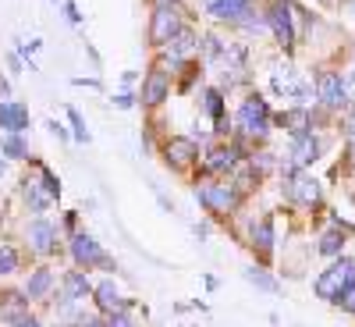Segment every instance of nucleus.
<instances>
[{
	"label": "nucleus",
	"mask_w": 355,
	"mask_h": 327,
	"mask_svg": "<svg viewBox=\"0 0 355 327\" xmlns=\"http://www.w3.org/2000/svg\"><path fill=\"white\" fill-rule=\"evenodd\" d=\"M28 125V110L21 103H0V128L4 132H21Z\"/></svg>",
	"instance_id": "nucleus-16"
},
{
	"label": "nucleus",
	"mask_w": 355,
	"mask_h": 327,
	"mask_svg": "<svg viewBox=\"0 0 355 327\" xmlns=\"http://www.w3.org/2000/svg\"><path fill=\"white\" fill-rule=\"evenodd\" d=\"M196 192H199L206 210H214V214H231L234 206H239V199H242L239 189H234L231 182H210V185H202Z\"/></svg>",
	"instance_id": "nucleus-2"
},
{
	"label": "nucleus",
	"mask_w": 355,
	"mask_h": 327,
	"mask_svg": "<svg viewBox=\"0 0 355 327\" xmlns=\"http://www.w3.org/2000/svg\"><path fill=\"white\" fill-rule=\"evenodd\" d=\"M53 235H57V231H53L46 221H33V224H28V242H33L36 253H53V249H57Z\"/></svg>",
	"instance_id": "nucleus-15"
},
{
	"label": "nucleus",
	"mask_w": 355,
	"mask_h": 327,
	"mask_svg": "<svg viewBox=\"0 0 355 327\" xmlns=\"http://www.w3.org/2000/svg\"><path fill=\"white\" fill-rule=\"evenodd\" d=\"M64 15H68V22H82V15H78V8L71 4V0H68V4H64Z\"/></svg>",
	"instance_id": "nucleus-30"
},
{
	"label": "nucleus",
	"mask_w": 355,
	"mask_h": 327,
	"mask_svg": "<svg viewBox=\"0 0 355 327\" xmlns=\"http://www.w3.org/2000/svg\"><path fill=\"white\" fill-rule=\"evenodd\" d=\"M4 171H8V164H4V160H0V178H4Z\"/></svg>",
	"instance_id": "nucleus-34"
},
{
	"label": "nucleus",
	"mask_w": 355,
	"mask_h": 327,
	"mask_svg": "<svg viewBox=\"0 0 355 327\" xmlns=\"http://www.w3.org/2000/svg\"><path fill=\"white\" fill-rule=\"evenodd\" d=\"M270 82H274V89H277L281 97H299V100H306V93H309V89H306L299 78H295V68H288V65L274 68Z\"/></svg>",
	"instance_id": "nucleus-10"
},
{
	"label": "nucleus",
	"mask_w": 355,
	"mask_h": 327,
	"mask_svg": "<svg viewBox=\"0 0 355 327\" xmlns=\"http://www.w3.org/2000/svg\"><path fill=\"white\" fill-rule=\"evenodd\" d=\"M348 93V85H345V78L338 75V72H323L320 78H316V97H320V103L323 107H345V97Z\"/></svg>",
	"instance_id": "nucleus-5"
},
{
	"label": "nucleus",
	"mask_w": 355,
	"mask_h": 327,
	"mask_svg": "<svg viewBox=\"0 0 355 327\" xmlns=\"http://www.w3.org/2000/svg\"><path fill=\"white\" fill-rule=\"evenodd\" d=\"M93 292V285H89V278L85 274H78V271H71V274H64V299H85V295Z\"/></svg>",
	"instance_id": "nucleus-19"
},
{
	"label": "nucleus",
	"mask_w": 355,
	"mask_h": 327,
	"mask_svg": "<svg viewBox=\"0 0 355 327\" xmlns=\"http://www.w3.org/2000/svg\"><path fill=\"white\" fill-rule=\"evenodd\" d=\"M291 15H295V8L288 4V0H274V4H270V11H266V22H270L274 36H277L284 47L295 40V25H291Z\"/></svg>",
	"instance_id": "nucleus-6"
},
{
	"label": "nucleus",
	"mask_w": 355,
	"mask_h": 327,
	"mask_svg": "<svg viewBox=\"0 0 355 327\" xmlns=\"http://www.w3.org/2000/svg\"><path fill=\"white\" fill-rule=\"evenodd\" d=\"M178 28H182V22H178V11H174V8H157V11H153V25H150V40H153L157 47H164V43H171V40L178 36Z\"/></svg>",
	"instance_id": "nucleus-7"
},
{
	"label": "nucleus",
	"mask_w": 355,
	"mask_h": 327,
	"mask_svg": "<svg viewBox=\"0 0 355 327\" xmlns=\"http://www.w3.org/2000/svg\"><path fill=\"white\" fill-rule=\"evenodd\" d=\"M15 327H40V320H33V317H18Z\"/></svg>",
	"instance_id": "nucleus-32"
},
{
	"label": "nucleus",
	"mask_w": 355,
	"mask_h": 327,
	"mask_svg": "<svg viewBox=\"0 0 355 327\" xmlns=\"http://www.w3.org/2000/svg\"><path fill=\"white\" fill-rule=\"evenodd\" d=\"M266 121H270V110H266V100H263V97H249V100L239 107V125H242L245 135L263 139V135H266Z\"/></svg>",
	"instance_id": "nucleus-3"
},
{
	"label": "nucleus",
	"mask_w": 355,
	"mask_h": 327,
	"mask_svg": "<svg viewBox=\"0 0 355 327\" xmlns=\"http://www.w3.org/2000/svg\"><path fill=\"white\" fill-rule=\"evenodd\" d=\"M206 110H210L214 117H220V93H217V89H210V93H206Z\"/></svg>",
	"instance_id": "nucleus-28"
},
{
	"label": "nucleus",
	"mask_w": 355,
	"mask_h": 327,
	"mask_svg": "<svg viewBox=\"0 0 355 327\" xmlns=\"http://www.w3.org/2000/svg\"><path fill=\"white\" fill-rule=\"evenodd\" d=\"M320 157V139H313V132H299L291 139V160L295 164H313Z\"/></svg>",
	"instance_id": "nucleus-11"
},
{
	"label": "nucleus",
	"mask_w": 355,
	"mask_h": 327,
	"mask_svg": "<svg viewBox=\"0 0 355 327\" xmlns=\"http://www.w3.org/2000/svg\"><path fill=\"white\" fill-rule=\"evenodd\" d=\"M277 125L288 128V132H309V114L306 110H288V114H277Z\"/></svg>",
	"instance_id": "nucleus-22"
},
{
	"label": "nucleus",
	"mask_w": 355,
	"mask_h": 327,
	"mask_svg": "<svg viewBox=\"0 0 355 327\" xmlns=\"http://www.w3.org/2000/svg\"><path fill=\"white\" fill-rule=\"evenodd\" d=\"M249 11V0H210V15L220 22H242Z\"/></svg>",
	"instance_id": "nucleus-14"
},
{
	"label": "nucleus",
	"mask_w": 355,
	"mask_h": 327,
	"mask_svg": "<svg viewBox=\"0 0 355 327\" xmlns=\"http://www.w3.org/2000/svg\"><path fill=\"white\" fill-rule=\"evenodd\" d=\"M114 103H117V107H135L132 93H121V97H114Z\"/></svg>",
	"instance_id": "nucleus-31"
},
{
	"label": "nucleus",
	"mask_w": 355,
	"mask_h": 327,
	"mask_svg": "<svg viewBox=\"0 0 355 327\" xmlns=\"http://www.w3.org/2000/svg\"><path fill=\"white\" fill-rule=\"evenodd\" d=\"M71 256L78 267H103V271H110V256L100 249V242L93 239V235H75L71 239Z\"/></svg>",
	"instance_id": "nucleus-4"
},
{
	"label": "nucleus",
	"mask_w": 355,
	"mask_h": 327,
	"mask_svg": "<svg viewBox=\"0 0 355 327\" xmlns=\"http://www.w3.org/2000/svg\"><path fill=\"white\" fill-rule=\"evenodd\" d=\"M345 135H348V139L355 142V107H352V110L345 114Z\"/></svg>",
	"instance_id": "nucleus-29"
},
{
	"label": "nucleus",
	"mask_w": 355,
	"mask_h": 327,
	"mask_svg": "<svg viewBox=\"0 0 355 327\" xmlns=\"http://www.w3.org/2000/svg\"><path fill=\"white\" fill-rule=\"evenodd\" d=\"M341 249H345V239H341L338 231H327V235L320 239V253H323V256H338Z\"/></svg>",
	"instance_id": "nucleus-24"
},
{
	"label": "nucleus",
	"mask_w": 355,
	"mask_h": 327,
	"mask_svg": "<svg viewBox=\"0 0 355 327\" xmlns=\"http://www.w3.org/2000/svg\"><path fill=\"white\" fill-rule=\"evenodd\" d=\"M167 93H171L167 75L164 72H150V78H146V85H142V103L146 107H157V103H164Z\"/></svg>",
	"instance_id": "nucleus-12"
},
{
	"label": "nucleus",
	"mask_w": 355,
	"mask_h": 327,
	"mask_svg": "<svg viewBox=\"0 0 355 327\" xmlns=\"http://www.w3.org/2000/svg\"><path fill=\"white\" fill-rule=\"evenodd\" d=\"M68 117H71V125H75V139H78V142H85V139H89V132L82 128V114H78V110H68Z\"/></svg>",
	"instance_id": "nucleus-27"
},
{
	"label": "nucleus",
	"mask_w": 355,
	"mask_h": 327,
	"mask_svg": "<svg viewBox=\"0 0 355 327\" xmlns=\"http://www.w3.org/2000/svg\"><path fill=\"white\" fill-rule=\"evenodd\" d=\"M153 4H157V8H174L178 0H153Z\"/></svg>",
	"instance_id": "nucleus-33"
},
{
	"label": "nucleus",
	"mask_w": 355,
	"mask_h": 327,
	"mask_svg": "<svg viewBox=\"0 0 355 327\" xmlns=\"http://www.w3.org/2000/svg\"><path fill=\"white\" fill-rule=\"evenodd\" d=\"M96 306H100V313H125V299L117 295L114 281H107V285L96 288Z\"/></svg>",
	"instance_id": "nucleus-18"
},
{
	"label": "nucleus",
	"mask_w": 355,
	"mask_h": 327,
	"mask_svg": "<svg viewBox=\"0 0 355 327\" xmlns=\"http://www.w3.org/2000/svg\"><path fill=\"white\" fill-rule=\"evenodd\" d=\"M196 50H199V36L189 33V28H178V36L171 40V61L178 65V61H185V57L196 53Z\"/></svg>",
	"instance_id": "nucleus-17"
},
{
	"label": "nucleus",
	"mask_w": 355,
	"mask_h": 327,
	"mask_svg": "<svg viewBox=\"0 0 355 327\" xmlns=\"http://www.w3.org/2000/svg\"><path fill=\"white\" fill-rule=\"evenodd\" d=\"M18 267V253L11 246H0V274H11Z\"/></svg>",
	"instance_id": "nucleus-26"
},
{
	"label": "nucleus",
	"mask_w": 355,
	"mask_h": 327,
	"mask_svg": "<svg viewBox=\"0 0 355 327\" xmlns=\"http://www.w3.org/2000/svg\"><path fill=\"white\" fill-rule=\"evenodd\" d=\"M234 164H239V150H234V146H217V150H210V157L202 160V167L210 171V174L231 171Z\"/></svg>",
	"instance_id": "nucleus-13"
},
{
	"label": "nucleus",
	"mask_w": 355,
	"mask_h": 327,
	"mask_svg": "<svg viewBox=\"0 0 355 327\" xmlns=\"http://www.w3.org/2000/svg\"><path fill=\"white\" fill-rule=\"evenodd\" d=\"M50 281H53V278H50V271H46V267H40V271L25 281V299H40V295H46Z\"/></svg>",
	"instance_id": "nucleus-21"
},
{
	"label": "nucleus",
	"mask_w": 355,
	"mask_h": 327,
	"mask_svg": "<svg viewBox=\"0 0 355 327\" xmlns=\"http://www.w3.org/2000/svg\"><path fill=\"white\" fill-rule=\"evenodd\" d=\"M0 153H8L11 160H21V157H28V150H25V142H21V135H18V132H8L4 146H0Z\"/></svg>",
	"instance_id": "nucleus-23"
},
{
	"label": "nucleus",
	"mask_w": 355,
	"mask_h": 327,
	"mask_svg": "<svg viewBox=\"0 0 355 327\" xmlns=\"http://www.w3.org/2000/svg\"><path fill=\"white\" fill-rule=\"evenodd\" d=\"M245 278H249L252 285H259V288H266V292H277V281H274L270 274H263V271H259V267H249V271H245Z\"/></svg>",
	"instance_id": "nucleus-25"
},
{
	"label": "nucleus",
	"mask_w": 355,
	"mask_h": 327,
	"mask_svg": "<svg viewBox=\"0 0 355 327\" xmlns=\"http://www.w3.org/2000/svg\"><path fill=\"white\" fill-rule=\"evenodd\" d=\"M348 285H355V260H338L334 267H327V271L316 278V295L338 303Z\"/></svg>",
	"instance_id": "nucleus-1"
},
{
	"label": "nucleus",
	"mask_w": 355,
	"mask_h": 327,
	"mask_svg": "<svg viewBox=\"0 0 355 327\" xmlns=\"http://www.w3.org/2000/svg\"><path fill=\"white\" fill-rule=\"evenodd\" d=\"M252 246L259 249V256H270L274 253V228H270V221L252 224Z\"/></svg>",
	"instance_id": "nucleus-20"
},
{
	"label": "nucleus",
	"mask_w": 355,
	"mask_h": 327,
	"mask_svg": "<svg viewBox=\"0 0 355 327\" xmlns=\"http://www.w3.org/2000/svg\"><path fill=\"white\" fill-rule=\"evenodd\" d=\"M164 157H167V164H171L174 171H185V167L199 157V150H196L192 139H171L167 150H164Z\"/></svg>",
	"instance_id": "nucleus-9"
},
{
	"label": "nucleus",
	"mask_w": 355,
	"mask_h": 327,
	"mask_svg": "<svg viewBox=\"0 0 355 327\" xmlns=\"http://www.w3.org/2000/svg\"><path fill=\"white\" fill-rule=\"evenodd\" d=\"M288 199L299 203V206H316V203H320V185H316V178L295 174L291 182H288Z\"/></svg>",
	"instance_id": "nucleus-8"
}]
</instances>
